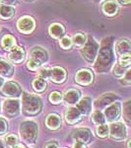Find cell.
Listing matches in <instances>:
<instances>
[{"label": "cell", "mask_w": 131, "mask_h": 148, "mask_svg": "<svg viewBox=\"0 0 131 148\" xmlns=\"http://www.w3.org/2000/svg\"><path fill=\"white\" fill-rule=\"evenodd\" d=\"M98 59L95 64V68L98 72H106L111 67L114 60L113 51V40L111 38H106L101 44V47L98 51Z\"/></svg>", "instance_id": "1"}, {"label": "cell", "mask_w": 131, "mask_h": 148, "mask_svg": "<svg viewBox=\"0 0 131 148\" xmlns=\"http://www.w3.org/2000/svg\"><path fill=\"white\" fill-rule=\"evenodd\" d=\"M23 112L29 116H35L39 114L42 109V102L38 96L32 94H24L22 99Z\"/></svg>", "instance_id": "2"}, {"label": "cell", "mask_w": 131, "mask_h": 148, "mask_svg": "<svg viewBox=\"0 0 131 148\" xmlns=\"http://www.w3.org/2000/svg\"><path fill=\"white\" fill-rule=\"evenodd\" d=\"M38 130H39V127L35 121H24L20 125L21 137L28 143H35L38 137Z\"/></svg>", "instance_id": "3"}, {"label": "cell", "mask_w": 131, "mask_h": 148, "mask_svg": "<svg viewBox=\"0 0 131 148\" xmlns=\"http://www.w3.org/2000/svg\"><path fill=\"white\" fill-rule=\"evenodd\" d=\"M84 47L82 49V56L83 57L88 61V62H94V60L96 59L98 51H99V45L93 38L90 37L89 40L85 42V45L83 46Z\"/></svg>", "instance_id": "4"}, {"label": "cell", "mask_w": 131, "mask_h": 148, "mask_svg": "<svg viewBox=\"0 0 131 148\" xmlns=\"http://www.w3.org/2000/svg\"><path fill=\"white\" fill-rule=\"evenodd\" d=\"M3 112L6 116L13 118L20 113V102L16 99H8L3 103Z\"/></svg>", "instance_id": "5"}, {"label": "cell", "mask_w": 131, "mask_h": 148, "mask_svg": "<svg viewBox=\"0 0 131 148\" xmlns=\"http://www.w3.org/2000/svg\"><path fill=\"white\" fill-rule=\"evenodd\" d=\"M35 20L30 16H24L17 22V28L22 34H31L35 30Z\"/></svg>", "instance_id": "6"}, {"label": "cell", "mask_w": 131, "mask_h": 148, "mask_svg": "<svg viewBox=\"0 0 131 148\" xmlns=\"http://www.w3.org/2000/svg\"><path fill=\"white\" fill-rule=\"evenodd\" d=\"M2 94L6 97H12V98H18L22 94V89L19 86L18 83L16 82H7L2 86L1 90Z\"/></svg>", "instance_id": "7"}, {"label": "cell", "mask_w": 131, "mask_h": 148, "mask_svg": "<svg viewBox=\"0 0 131 148\" xmlns=\"http://www.w3.org/2000/svg\"><path fill=\"white\" fill-rule=\"evenodd\" d=\"M120 104L118 102L111 103L106 107V111H104V116H106V120L108 121H115L119 119L120 116Z\"/></svg>", "instance_id": "8"}, {"label": "cell", "mask_w": 131, "mask_h": 148, "mask_svg": "<svg viewBox=\"0 0 131 148\" xmlns=\"http://www.w3.org/2000/svg\"><path fill=\"white\" fill-rule=\"evenodd\" d=\"M108 133L113 139L121 140L124 139L126 136V130L122 123H113L108 127Z\"/></svg>", "instance_id": "9"}, {"label": "cell", "mask_w": 131, "mask_h": 148, "mask_svg": "<svg viewBox=\"0 0 131 148\" xmlns=\"http://www.w3.org/2000/svg\"><path fill=\"white\" fill-rule=\"evenodd\" d=\"M94 79V74L90 69H81L77 72L75 76V81L79 85L86 86L93 82Z\"/></svg>", "instance_id": "10"}, {"label": "cell", "mask_w": 131, "mask_h": 148, "mask_svg": "<svg viewBox=\"0 0 131 148\" xmlns=\"http://www.w3.org/2000/svg\"><path fill=\"white\" fill-rule=\"evenodd\" d=\"M48 78L51 81H53L54 83H63L66 79V71L65 69L62 67H53L49 70L48 73Z\"/></svg>", "instance_id": "11"}, {"label": "cell", "mask_w": 131, "mask_h": 148, "mask_svg": "<svg viewBox=\"0 0 131 148\" xmlns=\"http://www.w3.org/2000/svg\"><path fill=\"white\" fill-rule=\"evenodd\" d=\"M115 100H117V96L115 94H113V93H108V94H104L103 95L101 98L97 100L96 103H95V106L98 110H102L104 109L111 105V103L115 102Z\"/></svg>", "instance_id": "12"}, {"label": "cell", "mask_w": 131, "mask_h": 148, "mask_svg": "<svg viewBox=\"0 0 131 148\" xmlns=\"http://www.w3.org/2000/svg\"><path fill=\"white\" fill-rule=\"evenodd\" d=\"M9 59L13 63H21L25 59L26 52L24 51L23 47H14L13 49H10L9 52Z\"/></svg>", "instance_id": "13"}, {"label": "cell", "mask_w": 131, "mask_h": 148, "mask_svg": "<svg viewBox=\"0 0 131 148\" xmlns=\"http://www.w3.org/2000/svg\"><path fill=\"white\" fill-rule=\"evenodd\" d=\"M31 58L35 59L37 62H39L42 65V63L46 62L48 56H47L46 49H44L40 47H35L31 51Z\"/></svg>", "instance_id": "14"}, {"label": "cell", "mask_w": 131, "mask_h": 148, "mask_svg": "<svg viewBox=\"0 0 131 148\" xmlns=\"http://www.w3.org/2000/svg\"><path fill=\"white\" fill-rule=\"evenodd\" d=\"M116 53L117 56H125V54H130L131 51V45L129 40L127 39H121L116 42L115 46Z\"/></svg>", "instance_id": "15"}, {"label": "cell", "mask_w": 131, "mask_h": 148, "mask_svg": "<svg viewBox=\"0 0 131 148\" xmlns=\"http://www.w3.org/2000/svg\"><path fill=\"white\" fill-rule=\"evenodd\" d=\"M81 116H82V114L80 113V111L76 107L68 109L65 112L66 121L68 123H71V125H74V123H78L81 120Z\"/></svg>", "instance_id": "16"}, {"label": "cell", "mask_w": 131, "mask_h": 148, "mask_svg": "<svg viewBox=\"0 0 131 148\" xmlns=\"http://www.w3.org/2000/svg\"><path fill=\"white\" fill-rule=\"evenodd\" d=\"M73 138L75 140H79V141L85 143H89L90 140L92 139L91 131L86 128H80L73 132Z\"/></svg>", "instance_id": "17"}, {"label": "cell", "mask_w": 131, "mask_h": 148, "mask_svg": "<svg viewBox=\"0 0 131 148\" xmlns=\"http://www.w3.org/2000/svg\"><path fill=\"white\" fill-rule=\"evenodd\" d=\"M48 32L50 37H52L53 39H61L65 34V28L63 27V25L59 23H54L51 24L48 28Z\"/></svg>", "instance_id": "18"}, {"label": "cell", "mask_w": 131, "mask_h": 148, "mask_svg": "<svg viewBox=\"0 0 131 148\" xmlns=\"http://www.w3.org/2000/svg\"><path fill=\"white\" fill-rule=\"evenodd\" d=\"M80 92L76 89H70L68 91H66V93L64 94V102L66 104H69V105H73V104H76V103L79 102V99H80Z\"/></svg>", "instance_id": "19"}, {"label": "cell", "mask_w": 131, "mask_h": 148, "mask_svg": "<svg viewBox=\"0 0 131 148\" xmlns=\"http://www.w3.org/2000/svg\"><path fill=\"white\" fill-rule=\"evenodd\" d=\"M76 108L80 111V113L82 114V116H87L91 113L92 111V100L90 98H84L78 103Z\"/></svg>", "instance_id": "20"}, {"label": "cell", "mask_w": 131, "mask_h": 148, "mask_svg": "<svg viewBox=\"0 0 131 148\" xmlns=\"http://www.w3.org/2000/svg\"><path fill=\"white\" fill-rule=\"evenodd\" d=\"M46 125L49 130H58L61 125V120L60 116L56 114H50L46 118Z\"/></svg>", "instance_id": "21"}, {"label": "cell", "mask_w": 131, "mask_h": 148, "mask_svg": "<svg viewBox=\"0 0 131 148\" xmlns=\"http://www.w3.org/2000/svg\"><path fill=\"white\" fill-rule=\"evenodd\" d=\"M117 11H118V5L114 0L106 1L103 5V12L106 16H109V17L114 16L117 13Z\"/></svg>", "instance_id": "22"}, {"label": "cell", "mask_w": 131, "mask_h": 148, "mask_svg": "<svg viewBox=\"0 0 131 148\" xmlns=\"http://www.w3.org/2000/svg\"><path fill=\"white\" fill-rule=\"evenodd\" d=\"M14 74V68L8 61L0 58V76L3 77H11Z\"/></svg>", "instance_id": "23"}, {"label": "cell", "mask_w": 131, "mask_h": 148, "mask_svg": "<svg viewBox=\"0 0 131 148\" xmlns=\"http://www.w3.org/2000/svg\"><path fill=\"white\" fill-rule=\"evenodd\" d=\"M15 14V9L9 5H1L0 6V17L4 20H9Z\"/></svg>", "instance_id": "24"}, {"label": "cell", "mask_w": 131, "mask_h": 148, "mask_svg": "<svg viewBox=\"0 0 131 148\" xmlns=\"http://www.w3.org/2000/svg\"><path fill=\"white\" fill-rule=\"evenodd\" d=\"M1 46L5 51H10L16 46V40L15 38L11 35H6L2 38L1 40Z\"/></svg>", "instance_id": "25"}, {"label": "cell", "mask_w": 131, "mask_h": 148, "mask_svg": "<svg viewBox=\"0 0 131 148\" xmlns=\"http://www.w3.org/2000/svg\"><path fill=\"white\" fill-rule=\"evenodd\" d=\"M33 88L35 92L38 93H42L46 89V81L42 78H37L33 81Z\"/></svg>", "instance_id": "26"}, {"label": "cell", "mask_w": 131, "mask_h": 148, "mask_svg": "<svg viewBox=\"0 0 131 148\" xmlns=\"http://www.w3.org/2000/svg\"><path fill=\"white\" fill-rule=\"evenodd\" d=\"M86 40H86V36L81 34V33H79V34L74 35V37L72 38L71 42H72V44L74 45V46L82 47L85 45Z\"/></svg>", "instance_id": "27"}, {"label": "cell", "mask_w": 131, "mask_h": 148, "mask_svg": "<svg viewBox=\"0 0 131 148\" xmlns=\"http://www.w3.org/2000/svg\"><path fill=\"white\" fill-rule=\"evenodd\" d=\"M92 120L96 125H104L106 119H104V114L101 113V111H95V113L92 116Z\"/></svg>", "instance_id": "28"}, {"label": "cell", "mask_w": 131, "mask_h": 148, "mask_svg": "<svg viewBox=\"0 0 131 148\" xmlns=\"http://www.w3.org/2000/svg\"><path fill=\"white\" fill-rule=\"evenodd\" d=\"M48 100L51 104H59L62 100V94L60 92H57V91H54V92H51L49 94V97H48Z\"/></svg>", "instance_id": "29"}, {"label": "cell", "mask_w": 131, "mask_h": 148, "mask_svg": "<svg viewBox=\"0 0 131 148\" xmlns=\"http://www.w3.org/2000/svg\"><path fill=\"white\" fill-rule=\"evenodd\" d=\"M5 143L8 147L10 148H14L16 145L18 144V137L16 136L15 134H10L7 135L5 137Z\"/></svg>", "instance_id": "30"}, {"label": "cell", "mask_w": 131, "mask_h": 148, "mask_svg": "<svg viewBox=\"0 0 131 148\" xmlns=\"http://www.w3.org/2000/svg\"><path fill=\"white\" fill-rule=\"evenodd\" d=\"M97 134L99 137L104 138L108 136V125H100L97 127Z\"/></svg>", "instance_id": "31"}, {"label": "cell", "mask_w": 131, "mask_h": 148, "mask_svg": "<svg viewBox=\"0 0 131 148\" xmlns=\"http://www.w3.org/2000/svg\"><path fill=\"white\" fill-rule=\"evenodd\" d=\"M119 65H121L122 67L127 68L130 66L131 64V57L130 54H125V56H119Z\"/></svg>", "instance_id": "32"}, {"label": "cell", "mask_w": 131, "mask_h": 148, "mask_svg": "<svg viewBox=\"0 0 131 148\" xmlns=\"http://www.w3.org/2000/svg\"><path fill=\"white\" fill-rule=\"evenodd\" d=\"M125 69H126V68L122 67V66L119 65V64H115V65H114V67H113V75L115 76V77L121 78V77H123V76H124V74H125Z\"/></svg>", "instance_id": "33"}, {"label": "cell", "mask_w": 131, "mask_h": 148, "mask_svg": "<svg viewBox=\"0 0 131 148\" xmlns=\"http://www.w3.org/2000/svg\"><path fill=\"white\" fill-rule=\"evenodd\" d=\"M130 110H131V106H130V101L126 102L123 106V113H124V116H125V121H127L128 125H130Z\"/></svg>", "instance_id": "34"}, {"label": "cell", "mask_w": 131, "mask_h": 148, "mask_svg": "<svg viewBox=\"0 0 131 148\" xmlns=\"http://www.w3.org/2000/svg\"><path fill=\"white\" fill-rule=\"evenodd\" d=\"M60 46L64 49H70L71 46H72V42H71V39H70V38H67V37L62 38V39L60 40Z\"/></svg>", "instance_id": "35"}, {"label": "cell", "mask_w": 131, "mask_h": 148, "mask_svg": "<svg viewBox=\"0 0 131 148\" xmlns=\"http://www.w3.org/2000/svg\"><path fill=\"white\" fill-rule=\"evenodd\" d=\"M40 66V64L39 62H37L35 59H33L30 57V59L28 60V63H27V67L30 69V70L34 71V70H35V69L39 68Z\"/></svg>", "instance_id": "36"}, {"label": "cell", "mask_w": 131, "mask_h": 148, "mask_svg": "<svg viewBox=\"0 0 131 148\" xmlns=\"http://www.w3.org/2000/svg\"><path fill=\"white\" fill-rule=\"evenodd\" d=\"M7 131V123L4 119L0 118V134H4Z\"/></svg>", "instance_id": "37"}, {"label": "cell", "mask_w": 131, "mask_h": 148, "mask_svg": "<svg viewBox=\"0 0 131 148\" xmlns=\"http://www.w3.org/2000/svg\"><path fill=\"white\" fill-rule=\"evenodd\" d=\"M48 73H49V70L46 68H42L40 70L39 72V76L40 78H42V79H46V78H48Z\"/></svg>", "instance_id": "38"}, {"label": "cell", "mask_w": 131, "mask_h": 148, "mask_svg": "<svg viewBox=\"0 0 131 148\" xmlns=\"http://www.w3.org/2000/svg\"><path fill=\"white\" fill-rule=\"evenodd\" d=\"M130 82H131L130 81V70H128L125 75V78L123 79V81H121V83H122L123 85H129Z\"/></svg>", "instance_id": "39"}, {"label": "cell", "mask_w": 131, "mask_h": 148, "mask_svg": "<svg viewBox=\"0 0 131 148\" xmlns=\"http://www.w3.org/2000/svg\"><path fill=\"white\" fill-rule=\"evenodd\" d=\"M0 1H1L4 5L11 6V5H14V4L16 3V2H17V0H0Z\"/></svg>", "instance_id": "40"}, {"label": "cell", "mask_w": 131, "mask_h": 148, "mask_svg": "<svg viewBox=\"0 0 131 148\" xmlns=\"http://www.w3.org/2000/svg\"><path fill=\"white\" fill-rule=\"evenodd\" d=\"M73 148H86L85 144L83 142L79 141V140H75V143L73 145Z\"/></svg>", "instance_id": "41"}, {"label": "cell", "mask_w": 131, "mask_h": 148, "mask_svg": "<svg viewBox=\"0 0 131 148\" xmlns=\"http://www.w3.org/2000/svg\"><path fill=\"white\" fill-rule=\"evenodd\" d=\"M118 1H119L122 5H128V4H130L131 0H118Z\"/></svg>", "instance_id": "42"}, {"label": "cell", "mask_w": 131, "mask_h": 148, "mask_svg": "<svg viewBox=\"0 0 131 148\" xmlns=\"http://www.w3.org/2000/svg\"><path fill=\"white\" fill-rule=\"evenodd\" d=\"M46 148H58V146H57V144H55V143H49Z\"/></svg>", "instance_id": "43"}, {"label": "cell", "mask_w": 131, "mask_h": 148, "mask_svg": "<svg viewBox=\"0 0 131 148\" xmlns=\"http://www.w3.org/2000/svg\"><path fill=\"white\" fill-rule=\"evenodd\" d=\"M3 84H4V79L1 77V76H0V89L2 88V86H3Z\"/></svg>", "instance_id": "44"}, {"label": "cell", "mask_w": 131, "mask_h": 148, "mask_svg": "<svg viewBox=\"0 0 131 148\" xmlns=\"http://www.w3.org/2000/svg\"><path fill=\"white\" fill-rule=\"evenodd\" d=\"M14 148H26V147H25V145H23V144H17Z\"/></svg>", "instance_id": "45"}, {"label": "cell", "mask_w": 131, "mask_h": 148, "mask_svg": "<svg viewBox=\"0 0 131 148\" xmlns=\"http://www.w3.org/2000/svg\"><path fill=\"white\" fill-rule=\"evenodd\" d=\"M0 148H5V147H4V144L1 141H0Z\"/></svg>", "instance_id": "46"}, {"label": "cell", "mask_w": 131, "mask_h": 148, "mask_svg": "<svg viewBox=\"0 0 131 148\" xmlns=\"http://www.w3.org/2000/svg\"><path fill=\"white\" fill-rule=\"evenodd\" d=\"M127 147H128V148H130V139L127 141Z\"/></svg>", "instance_id": "47"}, {"label": "cell", "mask_w": 131, "mask_h": 148, "mask_svg": "<svg viewBox=\"0 0 131 148\" xmlns=\"http://www.w3.org/2000/svg\"><path fill=\"white\" fill-rule=\"evenodd\" d=\"M25 1H32V0H25Z\"/></svg>", "instance_id": "48"}, {"label": "cell", "mask_w": 131, "mask_h": 148, "mask_svg": "<svg viewBox=\"0 0 131 148\" xmlns=\"http://www.w3.org/2000/svg\"><path fill=\"white\" fill-rule=\"evenodd\" d=\"M97 1H101V0H97Z\"/></svg>", "instance_id": "49"}, {"label": "cell", "mask_w": 131, "mask_h": 148, "mask_svg": "<svg viewBox=\"0 0 131 148\" xmlns=\"http://www.w3.org/2000/svg\"><path fill=\"white\" fill-rule=\"evenodd\" d=\"M0 109H1V105H0Z\"/></svg>", "instance_id": "50"}]
</instances>
